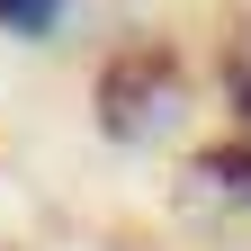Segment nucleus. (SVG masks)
I'll return each mask as SVG.
<instances>
[{
    "mask_svg": "<svg viewBox=\"0 0 251 251\" xmlns=\"http://www.w3.org/2000/svg\"><path fill=\"white\" fill-rule=\"evenodd\" d=\"M188 171H198L206 198H225V206H251V135H215L188 152Z\"/></svg>",
    "mask_w": 251,
    "mask_h": 251,
    "instance_id": "nucleus-2",
    "label": "nucleus"
},
{
    "mask_svg": "<svg viewBox=\"0 0 251 251\" xmlns=\"http://www.w3.org/2000/svg\"><path fill=\"white\" fill-rule=\"evenodd\" d=\"M63 9H72V0H0V36H18V45H45L54 27H63Z\"/></svg>",
    "mask_w": 251,
    "mask_h": 251,
    "instance_id": "nucleus-4",
    "label": "nucleus"
},
{
    "mask_svg": "<svg viewBox=\"0 0 251 251\" xmlns=\"http://www.w3.org/2000/svg\"><path fill=\"white\" fill-rule=\"evenodd\" d=\"M90 108H99L108 144H162L188 117V63H179V45L171 36H126L99 63V81H90Z\"/></svg>",
    "mask_w": 251,
    "mask_h": 251,
    "instance_id": "nucleus-1",
    "label": "nucleus"
},
{
    "mask_svg": "<svg viewBox=\"0 0 251 251\" xmlns=\"http://www.w3.org/2000/svg\"><path fill=\"white\" fill-rule=\"evenodd\" d=\"M225 108H233V135H251V9L225 36Z\"/></svg>",
    "mask_w": 251,
    "mask_h": 251,
    "instance_id": "nucleus-3",
    "label": "nucleus"
}]
</instances>
